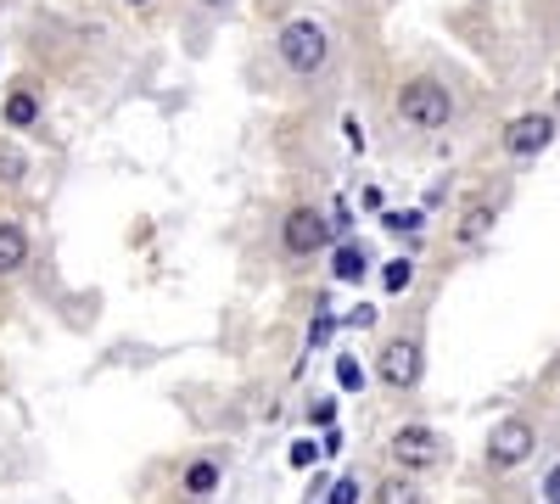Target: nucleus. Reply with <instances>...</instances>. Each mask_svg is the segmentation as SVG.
<instances>
[{
  "label": "nucleus",
  "mask_w": 560,
  "mask_h": 504,
  "mask_svg": "<svg viewBox=\"0 0 560 504\" xmlns=\"http://www.w3.org/2000/svg\"><path fill=\"white\" fill-rule=\"evenodd\" d=\"M275 51L298 79H314L325 62H331V34H325V23H314V17H298V23L280 28Z\"/></svg>",
  "instance_id": "nucleus-1"
},
{
  "label": "nucleus",
  "mask_w": 560,
  "mask_h": 504,
  "mask_svg": "<svg viewBox=\"0 0 560 504\" xmlns=\"http://www.w3.org/2000/svg\"><path fill=\"white\" fill-rule=\"evenodd\" d=\"M448 113H454V102L438 79H409L398 90V118L409 129H448Z\"/></svg>",
  "instance_id": "nucleus-2"
},
{
  "label": "nucleus",
  "mask_w": 560,
  "mask_h": 504,
  "mask_svg": "<svg viewBox=\"0 0 560 504\" xmlns=\"http://www.w3.org/2000/svg\"><path fill=\"white\" fill-rule=\"evenodd\" d=\"M387 454H393V466H398L404 477H420V471H432V466L443 460V437H438L427 421H409V426L393 432Z\"/></svg>",
  "instance_id": "nucleus-3"
},
{
  "label": "nucleus",
  "mask_w": 560,
  "mask_h": 504,
  "mask_svg": "<svg viewBox=\"0 0 560 504\" xmlns=\"http://www.w3.org/2000/svg\"><path fill=\"white\" fill-rule=\"evenodd\" d=\"M533 448H538V432H533L527 415L499 421L493 437H488V471H516V466H527V460H533Z\"/></svg>",
  "instance_id": "nucleus-4"
},
{
  "label": "nucleus",
  "mask_w": 560,
  "mask_h": 504,
  "mask_svg": "<svg viewBox=\"0 0 560 504\" xmlns=\"http://www.w3.org/2000/svg\"><path fill=\"white\" fill-rule=\"evenodd\" d=\"M325 242H331V219H325L319 208H292L287 219H280V247H287L292 258H314Z\"/></svg>",
  "instance_id": "nucleus-5"
},
{
  "label": "nucleus",
  "mask_w": 560,
  "mask_h": 504,
  "mask_svg": "<svg viewBox=\"0 0 560 504\" xmlns=\"http://www.w3.org/2000/svg\"><path fill=\"white\" fill-rule=\"evenodd\" d=\"M382 382H387L393 392H409V387L420 382V342H415V337H393V342L382 348Z\"/></svg>",
  "instance_id": "nucleus-6"
},
{
  "label": "nucleus",
  "mask_w": 560,
  "mask_h": 504,
  "mask_svg": "<svg viewBox=\"0 0 560 504\" xmlns=\"http://www.w3.org/2000/svg\"><path fill=\"white\" fill-rule=\"evenodd\" d=\"M549 141H555V118L549 113H522L516 124L504 129V152L510 157H538Z\"/></svg>",
  "instance_id": "nucleus-7"
},
{
  "label": "nucleus",
  "mask_w": 560,
  "mask_h": 504,
  "mask_svg": "<svg viewBox=\"0 0 560 504\" xmlns=\"http://www.w3.org/2000/svg\"><path fill=\"white\" fill-rule=\"evenodd\" d=\"M23 263H28V236H23V224L0 219V274H18Z\"/></svg>",
  "instance_id": "nucleus-8"
},
{
  "label": "nucleus",
  "mask_w": 560,
  "mask_h": 504,
  "mask_svg": "<svg viewBox=\"0 0 560 504\" xmlns=\"http://www.w3.org/2000/svg\"><path fill=\"white\" fill-rule=\"evenodd\" d=\"M331 274H337L342 286H359L364 274H370V253H364L359 242H342V247H337V258H331Z\"/></svg>",
  "instance_id": "nucleus-9"
},
{
  "label": "nucleus",
  "mask_w": 560,
  "mask_h": 504,
  "mask_svg": "<svg viewBox=\"0 0 560 504\" xmlns=\"http://www.w3.org/2000/svg\"><path fill=\"white\" fill-rule=\"evenodd\" d=\"M488 231H493V208H488V202H471V208L459 213V231H454V242H459V247H471V242H482Z\"/></svg>",
  "instance_id": "nucleus-10"
},
{
  "label": "nucleus",
  "mask_w": 560,
  "mask_h": 504,
  "mask_svg": "<svg viewBox=\"0 0 560 504\" xmlns=\"http://www.w3.org/2000/svg\"><path fill=\"white\" fill-rule=\"evenodd\" d=\"M179 488L191 493V499H208L219 488V466L213 460H191V466H185V477H179Z\"/></svg>",
  "instance_id": "nucleus-11"
},
{
  "label": "nucleus",
  "mask_w": 560,
  "mask_h": 504,
  "mask_svg": "<svg viewBox=\"0 0 560 504\" xmlns=\"http://www.w3.org/2000/svg\"><path fill=\"white\" fill-rule=\"evenodd\" d=\"M376 504H420V488H415V477L393 471V477L376 488Z\"/></svg>",
  "instance_id": "nucleus-12"
},
{
  "label": "nucleus",
  "mask_w": 560,
  "mask_h": 504,
  "mask_svg": "<svg viewBox=\"0 0 560 504\" xmlns=\"http://www.w3.org/2000/svg\"><path fill=\"white\" fill-rule=\"evenodd\" d=\"M34 118H39V102L28 96V90H12V96H7V124L12 129H28Z\"/></svg>",
  "instance_id": "nucleus-13"
},
{
  "label": "nucleus",
  "mask_w": 560,
  "mask_h": 504,
  "mask_svg": "<svg viewBox=\"0 0 560 504\" xmlns=\"http://www.w3.org/2000/svg\"><path fill=\"white\" fill-rule=\"evenodd\" d=\"M382 286H387V292H409V286H415V258H393V263L382 269Z\"/></svg>",
  "instance_id": "nucleus-14"
},
{
  "label": "nucleus",
  "mask_w": 560,
  "mask_h": 504,
  "mask_svg": "<svg viewBox=\"0 0 560 504\" xmlns=\"http://www.w3.org/2000/svg\"><path fill=\"white\" fill-rule=\"evenodd\" d=\"M337 387L342 392H364V364L359 359H337Z\"/></svg>",
  "instance_id": "nucleus-15"
},
{
  "label": "nucleus",
  "mask_w": 560,
  "mask_h": 504,
  "mask_svg": "<svg viewBox=\"0 0 560 504\" xmlns=\"http://www.w3.org/2000/svg\"><path fill=\"white\" fill-rule=\"evenodd\" d=\"M325 504H359V477H337L331 482V499Z\"/></svg>",
  "instance_id": "nucleus-16"
},
{
  "label": "nucleus",
  "mask_w": 560,
  "mask_h": 504,
  "mask_svg": "<svg viewBox=\"0 0 560 504\" xmlns=\"http://www.w3.org/2000/svg\"><path fill=\"white\" fill-rule=\"evenodd\" d=\"M0 179H7V186H18V179H23V157L12 146H0Z\"/></svg>",
  "instance_id": "nucleus-17"
},
{
  "label": "nucleus",
  "mask_w": 560,
  "mask_h": 504,
  "mask_svg": "<svg viewBox=\"0 0 560 504\" xmlns=\"http://www.w3.org/2000/svg\"><path fill=\"white\" fill-rule=\"evenodd\" d=\"M331 331H337V319H331V314H319L314 326H308V342H314V348H325V342H331Z\"/></svg>",
  "instance_id": "nucleus-18"
},
{
  "label": "nucleus",
  "mask_w": 560,
  "mask_h": 504,
  "mask_svg": "<svg viewBox=\"0 0 560 504\" xmlns=\"http://www.w3.org/2000/svg\"><path fill=\"white\" fill-rule=\"evenodd\" d=\"M387 231H420V213H382Z\"/></svg>",
  "instance_id": "nucleus-19"
},
{
  "label": "nucleus",
  "mask_w": 560,
  "mask_h": 504,
  "mask_svg": "<svg viewBox=\"0 0 560 504\" xmlns=\"http://www.w3.org/2000/svg\"><path fill=\"white\" fill-rule=\"evenodd\" d=\"M348 326H353V331H370V326H376V308H364V303H359V308L348 314Z\"/></svg>",
  "instance_id": "nucleus-20"
},
{
  "label": "nucleus",
  "mask_w": 560,
  "mask_h": 504,
  "mask_svg": "<svg viewBox=\"0 0 560 504\" xmlns=\"http://www.w3.org/2000/svg\"><path fill=\"white\" fill-rule=\"evenodd\" d=\"M342 129H348V146L364 152V124H359V118H342Z\"/></svg>",
  "instance_id": "nucleus-21"
},
{
  "label": "nucleus",
  "mask_w": 560,
  "mask_h": 504,
  "mask_svg": "<svg viewBox=\"0 0 560 504\" xmlns=\"http://www.w3.org/2000/svg\"><path fill=\"white\" fill-rule=\"evenodd\" d=\"M292 466H298V471L314 466V443H292Z\"/></svg>",
  "instance_id": "nucleus-22"
},
{
  "label": "nucleus",
  "mask_w": 560,
  "mask_h": 504,
  "mask_svg": "<svg viewBox=\"0 0 560 504\" xmlns=\"http://www.w3.org/2000/svg\"><path fill=\"white\" fill-rule=\"evenodd\" d=\"M544 499H549V504H560V466L549 471V482H544Z\"/></svg>",
  "instance_id": "nucleus-23"
},
{
  "label": "nucleus",
  "mask_w": 560,
  "mask_h": 504,
  "mask_svg": "<svg viewBox=\"0 0 560 504\" xmlns=\"http://www.w3.org/2000/svg\"><path fill=\"white\" fill-rule=\"evenodd\" d=\"M555 107H560V84H555Z\"/></svg>",
  "instance_id": "nucleus-24"
},
{
  "label": "nucleus",
  "mask_w": 560,
  "mask_h": 504,
  "mask_svg": "<svg viewBox=\"0 0 560 504\" xmlns=\"http://www.w3.org/2000/svg\"><path fill=\"white\" fill-rule=\"evenodd\" d=\"M129 7H147V0H129Z\"/></svg>",
  "instance_id": "nucleus-25"
},
{
  "label": "nucleus",
  "mask_w": 560,
  "mask_h": 504,
  "mask_svg": "<svg viewBox=\"0 0 560 504\" xmlns=\"http://www.w3.org/2000/svg\"><path fill=\"white\" fill-rule=\"evenodd\" d=\"M208 7H219V0H208Z\"/></svg>",
  "instance_id": "nucleus-26"
},
{
  "label": "nucleus",
  "mask_w": 560,
  "mask_h": 504,
  "mask_svg": "<svg viewBox=\"0 0 560 504\" xmlns=\"http://www.w3.org/2000/svg\"><path fill=\"white\" fill-rule=\"evenodd\" d=\"M308 504H314V499H308Z\"/></svg>",
  "instance_id": "nucleus-27"
}]
</instances>
